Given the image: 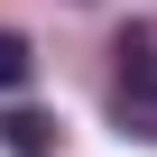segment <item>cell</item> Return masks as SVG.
I'll list each match as a JSON object with an SVG mask.
<instances>
[{
    "mask_svg": "<svg viewBox=\"0 0 157 157\" xmlns=\"http://www.w3.org/2000/svg\"><path fill=\"white\" fill-rule=\"evenodd\" d=\"M28 74H37V46L19 28H0V93H28Z\"/></svg>",
    "mask_w": 157,
    "mask_h": 157,
    "instance_id": "cell-2",
    "label": "cell"
},
{
    "mask_svg": "<svg viewBox=\"0 0 157 157\" xmlns=\"http://www.w3.org/2000/svg\"><path fill=\"white\" fill-rule=\"evenodd\" d=\"M0 148H10V157H56V148H65V129H56L46 111L10 102V111H0Z\"/></svg>",
    "mask_w": 157,
    "mask_h": 157,
    "instance_id": "cell-1",
    "label": "cell"
}]
</instances>
